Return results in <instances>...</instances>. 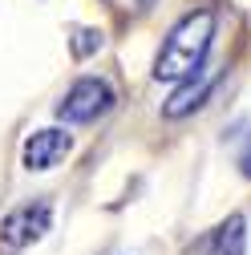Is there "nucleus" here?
Wrapping results in <instances>:
<instances>
[{"instance_id": "f257e3e1", "label": "nucleus", "mask_w": 251, "mask_h": 255, "mask_svg": "<svg viewBox=\"0 0 251 255\" xmlns=\"http://www.w3.org/2000/svg\"><path fill=\"white\" fill-rule=\"evenodd\" d=\"M215 41V12L199 8V12H186L170 37L162 41L158 57H154V81H191L203 73V61L211 53Z\"/></svg>"}, {"instance_id": "f03ea898", "label": "nucleus", "mask_w": 251, "mask_h": 255, "mask_svg": "<svg viewBox=\"0 0 251 255\" xmlns=\"http://www.w3.org/2000/svg\"><path fill=\"white\" fill-rule=\"evenodd\" d=\"M114 110V89L102 77H81L65 89V98L57 102V118L61 122H98L102 114Z\"/></svg>"}, {"instance_id": "7ed1b4c3", "label": "nucleus", "mask_w": 251, "mask_h": 255, "mask_svg": "<svg viewBox=\"0 0 251 255\" xmlns=\"http://www.w3.org/2000/svg\"><path fill=\"white\" fill-rule=\"evenodd\" d=\"M49 227H53V207L49 203H24V207H16L0 219V243L8 251H20L28 243L45 239Z\"/></svg>"}, {"instance_id": "20e7f679", "label": "nucleus", "mask_w": 251, "mask_h": 255, "mask_svg": "<svg viewBox=\"0 0 251 255\" xmlns=\"http://www.w3.org/2000/svg\"><path fill=\"white\" fill-rule=\"evenodd\" d=\"M243 251H247V223H243V215H231L219 227L203 231L182 255H243Z\"/></svg>"}, {"instance_id": "39448f33", "label": "nucleus", "mask_w": 251, "mask_h": 255, "mask_svg": "<svg viewBox=\"0 0 251 255\" xmlns=\"http://www.w3.org/2000/svg\"><path fill=\"white\" fill-rule=\"evenodd\" d=\"M69 150H73V138L65 130H37V134L24 138L20 154H24V166L28 170H53Z\"/></svg>"}, {"instance_id": "423d86ee", "label": "nucleus", "mask_w": 251, "mask_h": 255, "mask_svg": "<svg viewBox=\"0 0 251 255\" xmlns=\"http://www.w3.org/2000/svg\"><path fill=\"white\" fill-rule=\"evenodd\" d=\"M211 85H215L211 77H203L199 85H195V77H191V85H186V89H178L174 98L166 102V110H162V114H166V118H186L191 110H199V106H203V98L211 93Z\"/></svg>"}, {"instance_id": "0eeeda50", "label": "nucleus", "mask_w": 251, "mask_h": 255, "mask_svg": "<svg viewBox=\"0 0 251 255\" xmlns=\"http://www.w3.org/2000/svg\"><path fill=\"white\" fill-rule=\"evenodd\" d=\"M98 45H102V37H98V33H89V28H73V53H77V57L93 53Z\"/></svg>"}, {"instance_id": "6e6552de", "label": "nucleus", "mask_w": 251, "mask_h": 255, "mask_svg": "<svg viewBox=\"0 0 251 255\" xmlns=\"http://www.w3.org/2000/svg\"><path fill=\"white\" fill-rule=\"evenodd\" d=\"M239 170L251 178V134H247V142H243V150H239Z\"/></svg>"}]
</instances>
